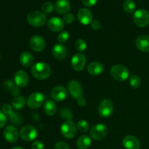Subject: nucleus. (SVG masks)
Wrapping results in <instances>:
<instances>
[{
    "label": "nucleus",
    "mask_w": 149,
    "mask_h": 149,
    "mask_svg": "<svg viewBox=\"0 0 149 149\" xmlns=\"http://www.w3.org/2000/svg\"><path fill=\"white\" fill-rule=\"evenodd\" d=\"M135 46L142 52H149V36L143 34L138 36L135 40Z\"/></svg>",
    "instance_id": "obj_17"
},
{
    "label": "nucleus",
    "mask_w": 149,
    "mask_h": 149,
    "mask_svg": "<svg viewBox=\"0 0 149 149\" xmlns=\"http://www.w3.org/2000/svg\"><path fill=\"white\" fill-rule=\"evenodd\" d=\"M1 53H0V60H1Z\"/></svg>",
    "instance_id": "obj_46"
},
{
    "label": "nucleus",
    "mask_w": 149,
    "mask_h": 149,
    "mask_svg": "<svg viewBox=\"0 0 149 149\" xmlns=\"http://www.w3.org/2000/svg\"><path fill=\"white\" fill-rule=\"evenodd\" d=\"M60 116L64 119H68L67 121H71V119L73 117V114L71 111L68 108H62L60 111Z\"/></svg>",
    "instance_id": "obj_30"
},
{
    "label": "nucleus",
    "mask_w": 149,
    "mask_h": 149,
    "mask_svg": "<svg viewBox=\"0 0 149 149\" xmlns=\"http://www.w3.org/2000/svg\"><path fill=\"white\" fill-rule=\"evenodd\" d=\"M51 96L56 101H63L67 97L66 89L62 86H56L52 90Z\"/></svg>",
    "instance_id": "obj_18"
},
{
    "label": "nucleus",
    "mask_w": 149,
    "mask_h": 149,
    "mask_svg": "<svg viewBox=\"0 0 149 149\" xmlns=\"http://www.w3.org/2000/svg\"><path fill=\"white\" fill-rule=\"evenodd\" d=\"M29 45L32 50L35 52H42L45 47V41L42 36L39 35H34L29 41Z\"/></svg>",
    "instance_id": "obj_10"
},
{
    "label": "nucleus",
    "mask_w": 149,
    "mask_h": 149,
    "mask_svg": "<svg viewBox=\"0 0 149 149\" xmlns=\"http://www.w3.org/2000/svg\"><path fill=\"white\" fill-rule=\"evenodd\" d=\"M98 0H81L82 1V4H84L85 7H93L94 6L96 3L97 2Z\"/></svg>",
    "instance_id": "obj_41"
},
{
    "label": "nucleus",
    "mask_w": 149,
    "mask_h": 149,
    "mask_svg": "<svg viewBox=\"0 0 149 149\" xmlns=\"http://www.w3.org/2000/svg\"><path fill=\"white\" fill-rule=\"evenodd\" d=\"M14 81L15 84L16 86H17L20 88H23V87H26L27 84H29V77L27 73L24 71H17V72L15 74L14 76Z\"/></svg>",
    "instance_id": "obj_13"
},
{
    "label": "nucleus",
    "mask_w": 149,
    "mask_h": 149,
    "mask_svg": "<svg viewBox=\"0 0 149 149\" xmlns=\"http://www.w3.org/2000/svg\"><path fill=\"white\" fill-rule=\"evenodd\" d=\"M77 103L79 104V106H81V107H83L86 105V100L83 96H81V97H79L77 99Z\"/></svg>",
    "instance_id": "obj_44"
},
{
    "label": "nucleus",
    "mask_w": 149,
    "mask_h": 149,
    "mask_svg": "<svg viewBox=\"0 0 149 149\" xmlns=\"http://www.w3.org/2000/svg\"><path fill=\"white\" fill-rule=\"evenodd\" d=\"M45 97L42 93L39 92L33 93L27 100V105L30 109H36L45 104Z\"/></svg>",
    "instance_id": "obj_4"
},
{
    "label": "nucleus",
    "mask_w": 149,
    "mask_h": 149,
    "mask_svg": "<svg viewBox=\"0 0 149 149\" xmlns=\"http://www.w3.org/2000/svg\"><path fill=\"white\" fill-rule=\"evenodd\" d=\"M2 112L5 115H8L10 116L12 113H13V107L9 104H4L2 106Z\"/></svg>",
    "instance_id": "obj_37"
},
{
    "label": "nucleus",
    "mask_w": 149,
    "mask_h": 149,
    "mask_svg": "<svg viewBox=\"0 0 149 149\" xmlns=\"http://www.w3.org/2000/svg\"><path fill=\"white\" fill-rule=\"evenodd\" d=\"M26 103V100L23 96H17L15 97L12 101V106L16 110H20L25 106Z\"/></svg>",
    "instance_id": "obj_26"
},
{
    "label": "nucleus",
    "mask_w": 149,
    "mask_h": 149,
    "mask_svg": "<svg viewBox=\"0 0 149 149\" xmlns=\"http://www.w3.org/2000/svg\"><path fill=\"white\" fill-rule=\"evenodd\" d=\"M113 112V104L109 99H104L98 106V113L102 117L107 118L112 115Z\"/></svg>",
    "instance_id": "obj_8"
},
{
    "label": "nucleus",
    "mask_w": 149,
    "mask_h": 149,
    "mask_svg": "<svg viewBox=\"0 0 149 149\" xmlns=\"http://www.w3.org/2000/svg\"><path fill=\"white\" fill-rule=\"evenodd\" d=\"M37 130L32 125H26L23 127L20 130V137L22 140L27 142L33 141L37 137Z\"/></svg>",
    "instance_id": "obj_7"
},
{
    "label": "nucleus",
    "mask_w": 149,
    "mask_h": 149,
    "mask_svg": "<svg viewBox=\"0 0 149 149\" xmlns=\"http://www.w3.org/2000/svg\"><path fill=\"white\" fill-rule=\"evenodd\" d=\"M91 139L87 135H81L77 141V148L79 149H88L91 146Z\"/></svg>",
    "instance_id": "obj_25"
},
{
    "label": "nucleus",
    "mask_w": 149,
    "mask_h": 149,
    "mask_svg": "<svg viewBox=\"0 0 149 149\" xmlns=\"http://www.w3.org/2000/svg\"><path fill=\"white\" fill-rule=\"evenodd\" d=\"M11 149H24V148H23L22 147H20V146H15V147H13V148H12Z\"/></svg>",
    "instance_id": "obj_45"
},
{
    "label": "nucleus",
    "mask_w": 149,
    "mask_h": 149,
    "mask_svg": "<svg viewBox=\"0 0 149 149\" xmlns=\"http://www.w3.org/2000/svg\"><path fill=\"white\" fill-rule=\"evenodd\" d=\"M130 84L132 88H138L141 84V80L138 76L132 75L130 78Z\"/></svg>",
    "instance_id": "obj_29"
},
{
    "label": "nucleus",
    "mask_w": 149,
    "mask_h": 149,
    "mask_svg": "<svg viewBox=\"0 0 149 149\" xmlns=\"http://www.w3.org/2000/svg\"><path fill=\"white\" fill-rule=\"evenodd\" d=\"M87 45L85 41L82 39H79L75 42V47L79 52H84L87 49Z\"/></svg>",
    "instance_id": "obj_31"
},
{
    "label": "nucleus",
    "mask_w": 149,
    "mask_h": 149,
    "mask_svg": "<svg viewBox=\"0 0 149 149\" xmlns=\"http://www.w3.org/2000/svg\"><path fill=\"white\" fill-rule=\"evenodd\" d=\"M90 25H91V28L93 30H98V29H100V26H101L100 23L98 20H93Z\"/></svg>",
    "instance_id": "obj_43"
},
{
    "label": "nucleus",
    "mask_w": 149,
    "mask_h": 149,
    "mask_svg": "<svg viewBox=\"0 0 149 149\" xmlns=\"http://www.w3.org/2000/svg\"><path fill=\"white\" fill-rule=\"evenodd\" d=\"M122 143L126 149H139L141 147L139 140L132 135H127L125 137Z\"/></svg>",
    "instance_id": "obj_19"
},
{
    "label": "nucleus",
    "mask_w": 149,
    "mask_h": 149,
    "mask_svg": "<svg viewBox=\"0 0 149 149\" xmlns=\"http://www.w3.org/2000/svg\"><path fill=\"white\" fill-rule=\"evenodd\" d=\"M10 93H11V95L13 96H14V97H17L20 93V87H18L17 86H15V87L10 90Z\"/></svg>",
    "instance_id": "obj_42"
},
{
    "label": "nucleus",
    "mask_w": 149,
    "mask_h": 149,
    "mask_svg": "<svg viewBox=\"0 0 149 149\" xmlns=\"http://www.w3.org/2000/svg\"><path fill=\"white\" fill-rule=\"evenodd\" d=\"M86 65V58L82 53L75 54L71 58V65L75 71H81Z\"/></svg>",
    "instance_id": "obj_11"
},
{
    "label": "nucleus",
    "mask_w": 149,
    "mask_h": 149,
    "mask_svg": "<svg viewBox=\"0 0 149 149\" xmlns=\"http://www.w3.org/2000/svg\"><path fill=\"white\" fill-rule=\"evenodd\" d=\"M77 17H78L79 21L83 25L91 24L92 22L93 21V14L87 8L80 9L77 13Z\"/></svg>",
    "instance_id": "obj_15"
},
{
    "label": "nucleus",
    "mask_w": 149,
    "mask_h": 149,
    "mask_svg": "<svg viewBox=\"0 0 149 149\" xmlns=\"http://www.w3.org/2000/svg\"><path fill=\"white\" fill-rule=\"evenodd\" d=\"M64 23H67V24H71L74 22V16L72 13H66L65 15L63 16V18Z\"/></svg>",
    "instance_id": "obj_35"
},
{
    "label": "nucleus",
    "mask_w": 149,
    "mask_h": 149,
    "mask_svg": "<svg viewBox=\"0 0 149 149\" xmlns=\"http://www.w3.org/2000/svg\"><path fill=\"white\" fill-rule=\"evenodd\" d=\"M54 10V6L53 4L50 1H47V2H45L42 5V13L44 14H50Z\"/></svg>",
    "instance_id": "obj_32"
},
{
    "label": "nucleus",
    "mask_w": 149,
    "mask_h": 149,
    "mask_svg": "<svg viewBox=\"0 0 149 149\" xmlns=\"http://www.w3.org/2000/svg\"><path fill=\"white\" fill-rule=\"evenodd\" d=\"M55 9L58 14H66L71 9V3L68 0H58L55 3Z\"/></svg>",
    "instance_id": "obj_21"
},
{
    "label": "nucleus",
    "mask_w": 149,
    "mask_h": 149,
    "mask_svg": "<svg viewBox=\"0 0 149 149\" xmlns=\"http://www.w3.org/2000/svg\"><path fill=\"white\" fill-rule=\"evenodd\" d=\"M52 55L56 59L63 60L66 58L68 51L66 47L61 44H56L52 48Z\"/></svg>",
    "instance_id": "obj_20"
},
{
    "label": "nucleus",
    "mask_w": 149,
    "mask_h": 149,
    "mask_svg": "<svg viewBox=\"0 0 149 149\" xmlns=\"http://www.w3.org/2000/svg\"><path fill=\"white\" fill-rule=\"evenodd\" d=\"M50 66L46 63L39 62L35 63L31 68V74L34 78L39 80L47 79L51 75Z\"/></svg>",
    "instance_id": "obj_1"
},
{
    "label": "nucleus",
    "mask_w": 149,
    "mask_h": 149,
    "mask_svg": "<svg viewBox=\"0 0 149 149\" xmlns=\"http://www.w3.org/2000/svg\"><path fill=\"white\" fill-rule=\"evenodd\" d=\"M77 127L80 132H86L89 130V124L87 123V121L85 120H81L78 122L77 125Z\"/></svg>",
    "instance_id": "obj_33"
},
{
    "label": "nucleus",
    "mask_w": 149,
    "mask_h": 149,
    "mask_svg": "<svg viewBox=\"0 0 149 149\" xmlns=\"http://www.w3.org/2000/svg\"><path fill=\"white\" fill-rule=\"evenodd\" d=\"M77 127L71 121H66L61 125V131L62 135L65 138L71 139L77 134Z\"/></svg>",
    "instance_id": "obj_9"
},
{
    "label": "nucleus",
    "mask_w": 149,
    "mask_h": 149,
    "mask_svg": "<svg viewBox=\"0 0 149 149\" xmlns=\"http://www.w3.org/2000/svg\"><path fill=\"white\" fill-rule=\"evenodd\" d=\"M31 149H45V145L41 141H34L31 145Z\"/></svg>",
    "instance_id": "obj_40"
},
{
    "label": "nucleus",
    "mask_w": 149,
    "mask_h": 149,
    "mask_svg": "<svg viewBox=\"0 0 149 149\" xmlns=\"http://www.w3.org/2000/svg\"><path fill=\"white\" fill-rule=\"evenodd\" d=\"M7 119L6 115L2 111H0V129L5 126L7 124Z\"/></svg>",
    "instance_id": "obj_38"
},
{
    "label": "nucleus",
    "mask_w": 149,
    "mask_h": 149,
    "mask_svg": "<svg viewBox=\"0 0 149 149\" xmlns=\"http://www.w3.org/2000/svg\"><path fill=\"white\" fill-rule=\"evenodd\" d=\"M108 131L109 130L106 125L103 124H97L91 128L90 135L93 140L100 141V140L103 139L107 135Z\"/></svg>",
    "instance_id": "obj_6"
},
{
    "label": "nucleus",
    "mask_w": 149,
    "mask_h": 149,
    "mask_svg": "<svg viewBox=\"0 0 149 149\" xmlns=\"http://www.w3.org/2000/svg\"><path fill=\"white\" fill-rule=\"evenodd\" d=\"M133 20L138 27H146L149 23V13L143 9L138 10L134 13Z\"/></svg>",
    "instance_id": "obj_5"
},
{
    "label": "nucleus",
    "mask_w": 149,
    "mask_h": 149,
    "mask_svg": "<svg viewBox=\"0 0 149 149\" xmlns=\"http://www.w3.org/2000/svg\"><path fill=\"white\" fill-rule=\"evenodd\" d=\"M68 39H69V33L68 31H61L58 35V37H57L58 41L59 42H61V43H64V42H67Z\"/></svg>",
    "instance_id": "obj_34"
},
{
    "label": "nucleus",
    "mask_w": 149,
    "mask_h": 149,
    "mask_svg": "<svg viewBox=\"0 0 149 149\" xmlns=\"http://www.w3.org/2000/svg\"><path fill=\"white\" fill-rule=\"evenodd\" d=\"M20 63L23 66L26 68H29L33 64V56L31 53L29 52H23L20 55Z\"/></svg>",
    "instance_id": "obj_23"
},
{
    "label": "nucleus",
    "mask_w": 149,
    "mask_h": 149,
    "mask_svg": "<svg viewBox=\"0 0 149 149\" xmlns=\"http://www.w3.org/2000/svg\"><path fill=\"white\" fill-rule=\"evenodd\" d=\"M44 111L47 116H53L57 111L56 103L52 100H47L44 104Z\"/></svg>",
    "instance_id": "obj_24"
},
{
    "label": "nucleus",
    "mask_w": 149,
    "mask_h": 149,
    "mask_svg": "<svg viewBox=\"0 0 149 149\" xmlns=\"http://www.w3.org/2000/svg\"><path fill=\"white\" fill-rule=\"evenodd\" d=\"M47 27L53 32H59L64 28V22L61 18L58 17H51L47 22Z\"/></svg>",
    "instance_id": "obj_16"
},
{
    "label": "nucleus",
    "mask_w": 149,
    "mask_h": 149,
    "mask_svg": "<svg viewBox=\"0 0 149 149\" xmlns=\"http://www.w3.org/2000/svg\"><path fill=\"white\" fill-rule=\"evenodd\" d=\"M15 87V84L12 80H6L3 83V88L7 91H10Z\"/></svg>",
    "instance_id": "obj_36"
},
{
    "label": "nucleus",
    "mask_w": 149,
    "mask_h": 149,
    "mask_svg": "<svg viewBox=\"0 0 149 149\" xmlns=\"http://www.w3.org/2000/svg\"><path fill=\"white\" fill-rule=\"evenodd\" d=\"M3 135H4V138L6 140V141L10 143L16 142L18 139L19 136L17 130L16 129V127H15L14 126H12V125L7 126L4 129Z\"/></svg>",
    "instance_id": "obj_12"
},
{
    "label": "nucleus",
    "mask_w": 149,
    "mask_h": 149,
    "mask_svg": "<svg viewBox=\"0 0 149 149\" xmlns=\"http://www.w3.org/2000/svg\"><path fill=\"white\" fill-rule=\"evenodd\" d=\"M123 8L125 12L128 13H132L135 11V4L132 0H125L123 3Z\"/></svg>",
    "instance_id": "obj_28"
},
{
    "label": "nucleus",
    "mask_w": 149,
    "mask_h": 149,
    "mask_svg": "<svg viewBox=\"0 0 149 149\" xmlns=\"http://www.w3.org/2000/svg\"><path fill=\"white\" fill-rule=\"evenodd\" d=\"M111 75L119 81H125L130 76V71L127 67L122 65H115L111 68Z\"/></svg>",
    "instance_id": "obj_3"
},
{
    "label": "nucleus",
    "mask_w": 149,
    "mask_h": 149,
    "mask_svg": "<svg viewBox=\"0 0 149 149\" xmlns=\"http://www.w3.org/2000/svg\"><path fill=\"white\" fill-rule=\"evenodd\" d=\"M27 21L33 27H41L44 26L47 21V17L42 12L35 10L27 15Z\"/></svg>",
    "instance_id": "obj_2"
},
{
    "label": "nucleus",
    "mask_w": 149,
    "mask_h": 149,
    "mask_svg": "<svg viewBox=\"0 0 149 149\" xmlns=\"http://www.w3.org/2000/svg\"><path fill=\"white\" fill-rule=\"evenodd\" d=\"M87 71L90 75L98 76L104 71V67L99 62H92L87 66Z\"/></svg>",
    "instance_id": "obj_22"
},
{
    "label": "nucleus",
    "mask_w": 149,
    "mask_h": 149,
    "mask_svg": "<svg viewBox=\"0 0 149 149\" xmlns=\"http://www.w3.org/2000/svg\"><path fill=\"white\" fill-rule=\"evenodd\" d=\"M54 149H70V148L65 143L60 141V142L55 143V146H54Z\"/></svg>",
    "instance_id": "obj_39"
},
{
    "label": "nucleus",
    "mask_w": 149,
    "mask_h": 149,
    "mask_svg": "<svg viewBox=\"0 0 149 149\" xmlns=\"http://www.w3.org/2000/svg\"><path fill=\"white\" fill-rule=\"evenodd\" d=\"M68 91L71 97L74 99H78L79 97L82 96L83 90L81 85L77 80H72L68 84Z\"/></svg>",
    "instance_id": "obj_14"
},
{
    "label": "nucleus",
    "mask_w": 149,
    "mask_h": 149,
    "mask_svg": "<svg viewBox=\"0 0 149 149\" xmlns=\"http://www.w3.org/2000/svg\"><path fill=\"white\" fill-rule=\"evenodd\" d=\"M9 119L12 124L15 125H20L23 123V118L17 112H13L9 116Z\"/></svg>",
    "instance_id": "obj_27"
}]
</instances>
